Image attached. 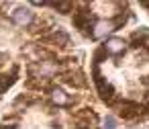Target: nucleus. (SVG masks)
Instances as JSON below:
<instances>
[{
	"label": "nucleus",
	"mask_w": 149,
	"mask_h": 129,
	"mask_svg": "<svg viewBox=\"0 0 149 129\" xmlns=\"http://www.w3.org/2000/svg\"><path fill=\"white\" fill-rule=\"evenodd\" d=\"M31 76L33 78H39V80H47V78H53L57 72H61L59 64L55 62H49V60H37L33 62V66L29 68Z\"/></svg>",
	"instance_id": "nucleus-1"
},
{
	"label": "nucleus",
	"mask_w": 149,
	"mask_h": 129,
	"mask_svg": "<svg viewBox=\"0 0 149 129\" xmlns=\"http://www.w3.org/2000/svg\"><path fill=\"white\" fill-rule=\"evenodd\" d=\"M10 19L15 25L19 27H29L33 21H35V13L29 8V6H17L13 13H10Z\"/></svg>",
	"instance_id": "nucleus-2"
},
{
	"label": "nucleus",
	"mask_w": 149,
	"mask_h": 129,
	"mask_svg": "<svg viewBox=\"0 0 149 129\" xmlns=\"http://www.w3.org/2000/svg\"><path fill=\"white\" fill-rule=\"evenodd\" d=\"M116 27H118V23H116V21H110V19L96 21V23L92 25V37H94V39H104V37L110 35Z\"/></svg>",
	"instance_id": "nucleus-3"
},
{
	"label": "nucleus",
	"mask_w": 149,
	"mask_h": 129,
	"mask_svg": "<svg viewBox=\"0 0 149 129\" xmlns=\"http://www.w3.org/2000/svg\"><path fill=\"white\" fill-rule=\"evenodd\" d=\"M96 86H98V94H100V98H102L104 102L112 104V102L116 100V92H114L112 84H110L108 80H104L98 72H96Z\"/></svg>",
	"instance_id": "nucleus-4"
},
{
	"label": "nucleus",
	"mask_w": 149,
	"mask_h": 129,
	"mask_svg": "<svg viewBox=\"0 0 149 129\" xmlns=\"http://www.w3.org/2000/svg\"><path fill=\"white\" fill-rule=\"evenodd\" d=\"M104 53H110V55H120V53H125L127 51V41L125 39H120V37H110V39H106V43H104Z\"/></svg>",
	"instance_id": "nucleus-5"
},
{
	"label": "nucleus",
	"mask_w": 149,
	"mask_h": 129,
	"mask_svg": "<svg viewBox=\"0 0 149 129\" xmlns=\"http://www.w3.org/2000/svg\"><path fill=\"white\" fill-rule=\"evenodd\" d=\"M141 111H143V107L137 104V102H131V100H123V102L118 104V113H120L125 119H133V117H137Z\"/></svg>",
	"instance_id": "nucleus-6"
},
{
	"label": "nucleus",
	"mask_w": 149,
	"mask_h": 129,
	"mask_svg": "<svg viewBox=\"0 0 149 129\" xmlns=\"http://www.w3.org/2000/svg\"><path fill=\"white\" fill-rule=\"evenodd\" d=\"M74 23H76V27H78L82 33H88V29H90V25H92V13H88V11L76 13V15H74Z\"/></svg>",
	"instance_id": "nucleus-7"
},
{
	"label": "nucleus",
	"mask_w": 149,
	"mask_h": 129,
	"mask_svg": "<svg viewBox=\"0 0 149 129\" xmlns=\"http://www.w3.org/2000/svg\"><path fill=\"white\" fill-rule=\"evenodd\" d=\"M49 98H51V102H53L55 107H65V104H70L68 92H65L63 88H57V86L49 90Z\"/></svg>",
	"instance_id": "nucleus-8"
},
{
	"label": "nucleus",
	"mask_w": 149,
	"mask_h": 129,
	"mask_svg": "<svg viewBox=\"0 0 149 129\" xmlns=\"http://www.w3.org/2000/svg\"><path fill=\"white\" fill-rule=\"evenodd\" d=\"M47 41L53 43V45H57V47H65V45H70V35H68L65 31H61V29H55V31L47 37Z\"/></svg>",
	"instance_id": "nucleus-9"
},
{
	"label": "nucleus",
	"mask_w": 149,
	"mask_h": 129,
	"mask_svg": "<svg viewBox=\"0 0 149 129\" xmlns=\"http://www.w3.org/2000/svg\"><path fill=\"white\" fill-rule=\"evenodd\" d=\"M65 82L72 84V86H78V88H84V86H86V80H84V74H82V72L68 74V76H65Z\"/></svg>",
	"instance_id": "nucleus-10"
},
{
	"label": "nucleus",
	"mask_w": 149,
	"mask_h": 129,
	"mask_svg": "<svg viewBox=\"0 0 149 129\" xmlns=\"http://www.w3.org/2000/svg\"><path fill=\"white\" fill-rule=\"evenodd\" d=\"M49 6H53L55 11H59V13H63V15L74 13V4H72V2H51Z\"/></svg>",
	"instance_id": "nucleus-11"
},
{
	"label": "nucleus",
	"mask_w": 149,
	"mask_h": 129,
	"mask_svg": "<svg viewBox=\"0 0 149 129\" xmlns=\"http://www.w3.org/2000/svg\"><path fill=\"white\" fill-rule=\"evenodd\" d=\"M104 129H116V121H114V117H106L104 119Z\"/></svg>",
	"instance_id": "nucleus-12"
},
{
	"label": "nucleus",
	"mask_w": 149,
	"mask_h": 129,
	"mask_svg": "<svg viewBox=\"0 0 149 129\" xmlns=\"http://www.w3.org/2000/svg\"><path fill=\"white\" fill-rule=\"evenodd\" d=\"M0 129H17V127H15V125H8V127H6V125H2Z\"/></svg>",
	"instance_id": "nucleus-13"
},
{
	"label": "nucleus",
	"mask_w": 149,
	"mask_h": 129,
	"mask_svg": "<svg viewBox=\"0 0 149 129\" xmlns=\"http://www.w3.org/2000/svg\"><path fill=\"white\" fill-rule=\"evenodd\" d=\"M0 90H2V78H0Z\"/></svg>",
	"instance_id": "nucleus-14"
},
{
	"label": "nucleus",
	"mask_w": 149,
	"mask_h": 129,
	"mask_svg": "<svg viewBox=\"0 0 149 129\" xmlns=\"http://www.w3.org/2000/svg\"><path fill=\"white\" fill-rule=\"evenodd\" d=\"M82 129H86V127H82Z\"/></svg>",
	"instance_id": "nucleus-15"
}]
</instances>
